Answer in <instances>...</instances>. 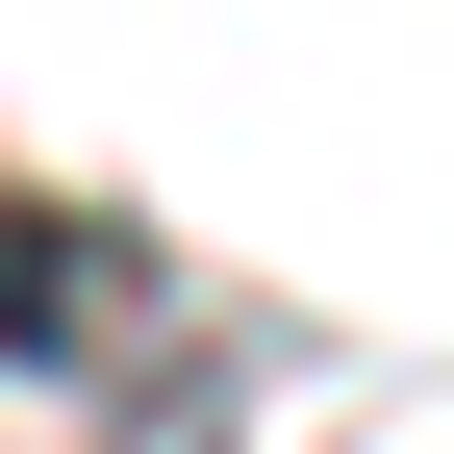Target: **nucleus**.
Listing matches in <instances>:
<instances>
[{"mask_svg":"<svg viewBox=\"0 0 454 454\" xmlns=\"http://www.w3.org/2000/svg\"><path fill=\"white\" fill-rule=\"evenodd\" d=\"M0 354H26V379H152V354H177L152 227H101V202H0Z\"/></svg>","mask_w":454,"mask_h":454,"instance_id":"1","label":"nucleus"},{"mask_svg":"<svg viewBox=\"0 0 454 454\" xmlns=\"http://www.w3.org/2000/svg\"><path fill=\"white\" fill-rule=\"evenodd\" d=\"M127 454H227V379H177V354H152V379H127Z\"/></svg>","mask_w":454,"mask_h":454,"instance_id":"2","label":"nucleus"}]
</instances>
